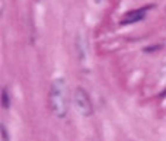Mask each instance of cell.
I'll list each match as a JSON object with an SVG mask.
<instances>
[{
    "mask_svg": "<svg viewBox=\"0 0 166 141\" xmlns=\"http://www.w3.org/2000/svg\"><path fill=\"white\" fill-rule=\"evenodd\" d=\"M1 106L4 109H7L10 106V100H9V93H7V89L3 87L1 89Z\"/></svg>",
    "mask_w": 166,
    "mask_h": 141,
    "instance_id": "obj_5",
    "label": "cell"
},
{
    "mask_svg": "<svg viewBox=\"0 0 166 141\" xmlns=\"http://www.w3.org/2000/svg\"><path fill=\"white\" fill-rule=\"evenodd\" d=\"M73 102H74V108L82 117H90L93 115V105L92 100L89 98L88 92L83 87H76L74 93H73Z\"/></svg>",
    "mask_w": 166,
    "mask_h": 141,
    "instance_id": "obj_2",
    "label": "cell"
},
{
    "mask_svg": "<svg viewBox=\"0 0 166 141\" xmlns=\"http://www.w3.org/2000/svg\"><path fill=\"white\" fill-rule=\"evenodd\" d=\"M149 9H150V6H144L141 9H135V10L128 12L125 15V18L121 19V25H131V23L143 21L144 18H146V13H147Z\"/></svg>",
    "mask_w": 166,
    "mask_h": 141,
    "instance_id": "obj_3",
    "label": "cell"
},
{
    "mask_svg": "<svg viewBox=\"0 0 166 141\" xmlns=\"http://www.w3.org/2000/svg\"><path fill=\"white\" fill-rule=\"evenodd\" d=\"M76 53H77V58L80 61H85L88 57V44H86V38L83 35L79 33L76 38Z\"/></svg>",
    "mask_w": 166,
    "mask_h": 141,
    "instance_id": "obj_4",
    "label": "cell"
},
{
    "mask_svg": "<svg viewBox=\"0 0 166 141\" xmlns=\"http://www.w3.org/2000/svg\"><path fill=\"white\" fill-rule=\"evenodd\" d=\"M50 109L57 118L63 119L66 118L68 112V98H67V87L64 79H55L51 83L50 89V96H48Z\"/></svg>",
    "mask_w": 166,
    "mask_h": 141,
    "instance_id": "obj_1",
    "label": "cell"
},
{
    "mask_svg": "<svg viewBox=\"0 0 166 141\" xmlns=\"http://www.w3.org/2000/svg\"><path fill=\"white\" fill-rule=\"evenodd\" d=\"M0 132H1V140L3 141H10V137H9V134H7V128H6V125L1 122V125H0Z\"/></svg>",
    "mask_w": 166,
    "mask_h": 141,
    "instance_id": "obj_6",
    "label": "cell"
},
{
    "mask_svg": "<svg viewBox=\"0 0 166 141\" xmlns=\"http://www.w3.org/2000/svg\"><path fill=\"white\" fill-rule=\"evenodd\" d=\"M160 47H162V45H156V47H146V48H144V51H146V53H149V51H155V50H159Z\"/></svg>",
    "mask_w": 166,
    "mask_h": 141,
    "instance_id": "obj_7",
    "label": "cell"
}]
</instances>
